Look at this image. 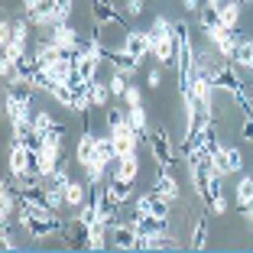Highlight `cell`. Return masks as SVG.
<instances>
[{"label": "cell", "instance_id": "obj_1", "mask_svg": "<svg viewBox=\"0 0 253 253\" xmlns=\"http://www.w3.org/2000/svg\"><path fill=\"white\" fill-rule=\"evenodd\" d=\"M149 33H153V59L163 68H172L179 62V33H175V23L166 20V16H156Z\"/></svg>", "mask_w": 253, "mask_h": 253}, {"label": "cell", "instance_id": "obj_2", "mask_svg": "<svg viewBox=\"0 0 253 253\" xmlns=\"http://www.w3.org/2000/svg\"><path fill=\"white\" fill-rule=\"evenodd\" d=\"M7 166H10V179H16V185H33V182H42L39 175V153L30 149L26 143H16L7 153Z\"/></svg>", "mask_w": 253, "mask_h": 253}, {"label": "cell", "instance_id": "obj_3", "mask_svg": "<svg viewBox=\"0 0 253 253\" xmlns=\"http://www.w3.org/2000/svg\"><path fill=\"white\" fill-rule=\"evenodd\" d=\"M62 227H65V221L59 217V211H39V214H33V221L26 224V234L39 244V240H49V237H55V234H62Z\"/></svg>", "mask_w": 253, "mask_h": 253}, {"label": "cell", "instance_id": "obj_4", "mask_svg": "<svg viewBox=\"0 0 253 253\" xmlns=\"http://www.w3.org/2000/svg\"><path fill=\"white\" fill-rule=\"evenodd\" d=\"M146 143H149V149H153V159H156L159 169H172V166H175V146H172L169 133H166V126L153 130Z\"/></svg>", "mask_w": 253, "mask_h": 253}, {"label": "cell", "instance_id": "obj_5", "mask_svg": "<svg viewBox=\"0 0 253 253\" xmlns=\"http://www.w3.org/2000/svg\"><path fill=\"white\" fill-rule=\"evenodd\" d=\"M205 36H208V45H214V52L221 55L224 62H234V52H237V42H240L237 30H227V26H214V30H208Z\"/></svg>", "mask_w": 253, "mask_h": 253}, {"label": "cell", "instance_id": "obj_6", "mask_svg": "<svg viewBox=\"0 0 253 253\" xmlns=\"http://www.w3.org/2000/svg\"><path fill=\"white\" fill-rule=\"evenodd\" d=\"M120 49H124L126 55H133L136 62H143L146 55H153V33L149 30H126Z\"/></svg>", "mask_w": 253, "mask_h": 253}, {"label": "cell", "instance_id": "obj_7", "mask_svg": "<svg viewBox=\"0 0 253 253\" xmlns=\"http://www.w3.org/2000/svg\"><path fill=\"white\" fill-rule=\"evenodd\" d=\"M107 240H111L114 250H136V244H140V231H136L133 221H114L111 231H107Z\"/></svg>", "mask_w": 253, "mask_h": 253}, {"label": "cell", "instance_id": "obj_8", "mask_svg": "<svg viewBox=\"0 0 253 253\" xmlns=\"http://www.w3.org/2000/svg\"><path fill=\"white\" fill-rule=\"evenodd\" d=\"M72 59H75V78H78V82H94L104 55L91 52V49H82V52H75Z\"/></svg>", "mask_w": 253, "mask_h": 253}, {"label": "cell", "instance_id": "obj_9", "mask_svg": "<svg viewBox=\"0 0 253 253\" xmlns=\"http://www.w3.org/2000/svg\"><path fill=\"white\" fill-rule=\"evenodd\" d=\"M111 179H124V182H136L140 179V153H124L111 163Z\"/></svg>", "mask_w": 253, "mask_h": 253}, {"label": "cell", "instance_id": "obj_10", "mask_svg": "<svg viewBox=\"0 0 253 253\" xmlns=\"http://www.w3.org/2000/svg\"><path fill=\"white\" fill-rule=\"evenodd\" d=\"M91 16H94V26L104 30V26H120L124 16H120L117 3L114 0H91Z\"/></svg>", "mask_w": 253, "mask_h": 253}, {"label": "cell", "instance_id": "obj_11", "mask_svg": "<svg viewBox=\"0 0 253 253\" xmlns=\"http://www.w3.org/2000/svg\"><path fill=\"white\" fill-rule=\"evenodd\" d=\"M111 133V130H107ZM114 146H117V156H124V153H140V143H143V136L136 133L133 126L126 124V126H120V130H114Z\"/></svg>", "mask_w": 253, "mask_h": 253}, {"label": "cell", "instance_id": "obj_12", "mask_svg": "<svg viewBox=\"0 0 253 253\" xmlns=\"http://www.w3.org/2000/svg\"><path fill=\"white\" fill-rule=\"evenodd\" d=\"M107 231H111V224H104L101 217L91 221V224H84V247H88V250H104V247H111Z\"/></svg>", "mask_w": 253, "mask_h": 253}, {"label": "cell", "instance_id": "obj_13", "mask_svg": "<svg viewBox=\"0 0 253 253\" xmlns=\"http://www.w3.org/2000/svg\"><path fill=\"white\" fill-rule=\"evenodd\" d=\"M94 107L91 101V82H72V114H88Z\"/></svg>", "mask_w": 253, "mask_h": 253}, {"label": "cell", "instance_id": "obj_14", "mask_svg": "<svg viewBox=\"0 0 253 253\" xmlns=\"http://www.w3.org/2000/svg\"><path fill=\"white\" fill-rule=\"evenodd\" d=\"M153 192H156V195H163V198H169L172 205H175V201H179V179H175V175H172L169 169H159Z\"/></svg>", "mask_w": 253, "mask_h": 253}, {"label": "cell", "instance_id": "obj_15", "mask_svg": "<svg viewBox=\"0 0 253 253\" xmlns=\"http://www.w3.org/2000/svg\"><path fill=\"white\" fill-rule=\"evenodd\" d=\"M107 59H111L114 72H120L124 78H133V75H136V68H140V62H136L133 55H126L124 49H111V52H107Z\"/></svg>", "mask_w": 253, "mask_h": 253}, {"label": "cell", "instance_id": "obj_16", "mask_svg": "<svg viewBox=\"0 0 253 253\" xmlns=\"http://www.w3.org/2000/svg\"><path fill=\"white\" fill-rule=\"evenodd\" d=\"M94 149H97V133L84 130V133L78 136V146H75V159H78V166L91 163V159H94Z\"/></svg>", "mask_w": 253, "mask_h": 253}, {"label": "cell", "instance_id": "obj_17", "mask_svg": "<svg viewBox=\"0 0 253 253\" xmlns=\"http://www.w3.org/2000/svg\"><path fill=\"white\" fill-rule=\"evenodd\" d=\"M234 65H237L240 72H253V39L250 36H240L237 52H234Z\"/></svg>", "mask_w": 253, "mask_h": 253}, {"label": "cell", "instance_id": "obj_18", "mask_svg": "<svg viewBox=\"0 0 253 253\" xmlns=\"http://www.w3.org/2000/svg\"><path fill=\"white\" fill-rule=\"evenodd\" d=\"M88 192H91V185H84V182H75V179H72V182L65 185V201H68V208L78 211L84 201H88Z\"/></svg>", "mask_w": 253, "mask_h": 253}, {"label": "cell", "instance_id": "obj_19", "mask_svg": "<svg viewBox=\"0 0 253 253\" xmlns=\"http://www.w3.org/2000/svg\"><path fill=\"white\" fill-rule=\"evenodd\" d=\"M126 120H130V126H133L136 133L143 136V143L149 140V120H146V107L136 104V107H126Z\"/></svg>", "mask_w": 253, "mask_h": 253}, {"label": "cell", "instance_id": "obj_20", "mask_svg": "<svg viewBox=\"0 0 253 253\" xmlns=\"http://www.w3.org/2000/svg\"><path fill=\"white\" fill-rule=\"evenodd\" d=\"M205 163H208V169L214 172V175H231V172H227V146H221V143L205 156Z\"/></svg>", "mask_w": 253, "mask_h": 253}, {"label": "cell", "instance_id": "obj_21", "mask_svg": "<svg viewBox=\"0 0 253 253\" xmlns=\"http://www.w3.org/2000/svg\"><path fill=\"white\" fill-rule=\"evenodd\" d=\"M217 13H221V26L237 30V26H240V0H224Z\"/></svg>", "mask_w": 253, "mask_h": 253}, {"label": "cell", "instance_id": "obj_22", "mask_svg": "<svg viewBox=\"0 0 253 253\" xmlns=\"http://www.w3.org/2000/svg\"><path fill=\"white\" fill-rule=\"evenodd\" d=\"M234 201H237V208L253 205V175H240L237 179V185H234Z\"/></svg>", "mask_w": 253, "mask_h": 253}, {"label": "cell", "instance_id": "obj_23", "mask_svg": "<svg viewBox=\"0 0 253 253\" xmlns=\"http://www.w3.org/2000/svg\"><path fill=\"white\" fill-rule=\"evenodd\" d=\"M107 192L117 198V205H126V201H133V182L111 179V175H107Z\"/></svg>", "mask_w": 253, "mask_h": 253}, {"label": "cell", "instance_id": "obj_24", "mask_svg": "<svg viewBox=\"0 0 253 253\" xmlns=\"http://www.w3.org/2000/svg\"><path fill=\"white\" fill-rule=\"evenodd\" d=\"M33 126H36L39 133L45 136V133H52L55 126H59V120H55V117H52L49 111H42V107H36V111H33Z\"/></svg>", "mask_w": 253, "mask_h": 253}, {"label": "cell", "instance_id": "obj_25", "mask_svg": "<svg viewBox=\"0 0 253 253\" xmlns=\"http://www.w3.org/2000/svg\"><path fill=\"white\" fill-rule=\"evenodd\" d=\"M214 26H221V13H217V7H205L198 10V30L201 33H208V30H214Z\"/></svg>", "mask_w": 253, "mask_h": 253}, {"label": "cell", "instance_id": "obj_26", "mask_svg": "<svg viewBox=\"0 0 253 253\" xmlns=\"http://www.w3.org/2000/svg\"><path fill=\"white\" fill-rule=\"evenodd\" d=\"M111 84L101 82V78H94L91 82V101H94V107H107V101H111Z\"/></svg>", "mask_w": 253, "mask_h": 253}, {"label": "cell", "instance_id": "obj_27", "mask_svg": "<svg viewBox=\"0 0 253 253\" xmlns=\"http://www.w3.org/2000/svg\"><path fill=\"white\" fill-rule=\"evenodd\" d=\"M126 124H130V120H126V107H111V111L104 114V126L111 130V133L120 130V126H126Z\"/></svg>", "mask_w": 253, "mask_h": 253}, {"label": "cell", "instance_id": "obj_28", "mask_svg": "<svg viewBox=\"0 0 253 253\" xmlns=\"http://www.w3.org/2000/svg\"><path fill=\"white\" fill-rule=\"evenodd\" d=\"M227 172H231V175H240V172H244V149L240 146H227Z\"/></svg>", "mask_w": 253, "mask_h": 253}, {"label": "cell", "instance_id": "obj_29", "mask_svg": "<svg viewBox=\"0 0 253 253\" xmlns=\"http://www.w3.org/2000/svg\"><path fill=\"white\" fill-rule=\"evenodd\" d=\"M205 244H208V217H201L192 231V250H205Z\"/></svg>", "mask_w": 253, "mask_h": 253}, {"label": "cell", "instance_id": "obj_30", "mask_svg": "<svg viewBox=\"0 0 253 253\" xmlns=\"http://www.w3.org/2000/svg\"><path fill=\"white\" fill-rule=\"evenodd\" d=\"M153 201H156V192H153V188L136 195L133 198V214H149V211H153Z\"/></svg>", "mask_w": 253, "mask_h": 253}, {"label": "cell", "instance_id": "obj_31", "mask_svg": "<svg viewBox=\"0 0 253 253\" xmlns=\"http://www.w3.org/2000/svg\"><path fill=\"white\" fill-rule=\"evenodd\" d=\"M107 84H111V94H114V101H117V97L126 94V88H130V78H124L120 72H114L111 78H107Z\"/></svg>", "mask_w": 253, "mask_h": 253}, {"label": "cell", "instance_id": "obj_32", "mask_svg": "<svg viewBox=\"0 0 253 253\" xmlns=\"http://www.w3.org/2000/svg\"><path fill=\"white\" fill-rule=\"evenodd\" d=\"M45 182H52V185H59V188H65L68 182H72V172H68L65 159H62V166H59V169H55V172H52V175H49V179H45Z\"/></svg>", "mask_w": 253, "mask_h": 253}, {"label": "cell", "instance_id": "obj_33", "mask_svg": "<svg viewBox=\"0 0 253 253\" xmlns=\"http://www.w3.org/2000/svg\"><path fill=\"white\" fill-rule=\"evenodd\" d=\"M124 101H126V107H136V104H143V91L136 88V84H130V88H126V94H124Z\"/></svg>", "mask_w": 253, "mask_h": 253}, {"label": "cell", "instance_id": "obj_34", "mask_svg": "<svg viewBox=\"0 0 253 253\" xmlns=\"http://www.w3.org/2000/svg\"><path fill=\"white\" fill-rule=\"evenodd\" d=\"M208 211H211V214H217V217H221V214H227V198H224V195H217V198L208 205Z\"/></svg>", "mask_w": 253, "mask_h": 253}, {"label": "cell", "instance_id": "obj_35", "mask_svg": "<svg viewBox=\"0 0 253 253\" xmlns=\"http://www.w3.org/2000/svg\"><path fill=\"white\" fill-rule=\"evenodd\" d=\"M159 84H163V72H159V68H153V72L146 75V88L149 91H159Z\"/></svg>", "mask_w": 253, "mask_h": 253}, {"label": "cell", "instance_id": "obj_36", "mask_svg": "<svg viewBox=\"0 0 253 253\" xmlns=\"http://www.w3.org/2000/svg\"><path fill=\"white\" fill-rule=\"evenodd\" d=\"M124 13L126 16H140L143 13V0H124Z\"/></svg>", "mask_w": 253, "mask_h": 253}, {"label": "cell", "instance_id": "obj_37", "mask_svg": "<svg viewBox=\"0 0 253 253\" xmlns=\"http://www.w3.org/2000/svg\"><path fill=\"white\" fill-rule=\"evenodd\" d=\"M240 136H244V140H253V114L244 117V124H240Z\"/></svg>", "mask_w": 253, "mask_h": 253}, {"label": "cell", "instance_id": "obj_38", "mask_svg": "<svg viewBox=\"0 0 253 253\" xmlns=\"http://www.w3.org/2000/svg\"><path fill=\"white\" fill-rule=\"evenodd\" d=\"M55 3H59L62 16H65V20H72V13H75V0H55Z\"/></svg>", "mask_w": 253, "mask_h": 253}, {"label": "cell", "instance_id": "obj_39", "mask_svg": "<svg viewBox=\"0 0 253 253\" xmlns=\"http://www.w3.org/2000/svg\"><path fill=\"white\" fill-rule=\"evenodd\" d=\"M182 7H185L188 13H198V10L205 7V0H182Z\"/></svg>", "mask_w": 253, "mask_h": 253}, {"label": "cell", "instance_id": "obj_40", "mask_svg": "<svg viewBox=\"0 0 253 253\" xmlns=\"http://www.w3.org/2000/svg\"><path fill=\"white\" fill-rule=\"evenodd\" d=\"M39 3H42V0H23V10H26V13H33Z\"/></svg>", "mask_w": 253, "mask_h": 253}, {"label": "cell", "instance_id": "obj_41", "mask_svg": "<svg viewBox=\"0 0 253 253\" xmlns=\"http://www.w3.org/2000/svg\"><path fill=\"white\" fill-rule=\"evenodd\" d=\"M205 3H208V7H217V10H221V3H224V0H205Z\"/></svg>", "mask_w": 253, "mask_h": 253}, {"label": "cell", "instance_id": "obj_42", "mask_svg": "<svg viewBox=\"0 0 253 253\" xmlns=\"http://www.w3.org/2000/svg\"><path fill=\"white\" fill-rule=\"evenodd\" d=\"M240 3H253V0H240Z\"/></svg>", "mask_w": 253, "mask_h": 253}]
</instances>
